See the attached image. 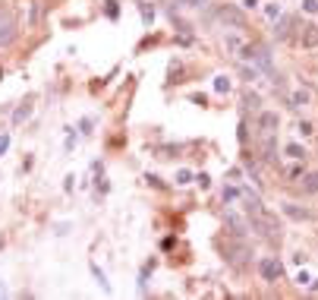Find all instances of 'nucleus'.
I'll use <instances>...</instances> for the list:
<instances>
[{"mask_svg": "<svg viewBox=\"0 0 318 300\" xmlns=\"http://www.w3.org/2000/svg\"><path fill=\"white\" fill-rule=\"evenodd\" d=\"M252 228L262 231L268 240H280V225H277V218H274L271 212H262L259 218H252Z\"/></svg>", "mask_w": 318, "mask_h": 300, "instance_id": "f257e3e1", "label": "nucleus"}, {"mask_svg": "<svg viewBox=\"0 0 318 300\" xmlns=\"http://www.w3.org/2000/svg\"><path fill=\"white\" fill-rule=\"evenodd\" d=\"M16 41V19L10 10H0V48L13 45Z\"/></svg>", "mask_w": 318, "mask_h": 300, "instance_id": "f03ea898", "label": "nucleus"}, {"mask_svg": "<svg viewBox=\"0 0 318 300\" xmlns=\"http://www.w3.org/2000/svg\"><path fill=\"white\" fill-rule=\"evenodd\" d=\"M259 272H262L265 281H280V275H283V262L277 259V256H265V259L259 262Z\"/></svg>", "mask_w": 318, "mask_h": 300, "instance_id": "7ed1b4c3", "label": "nucleus"}, {"mask_svg": "<svg viewBox=\"0 0 318 300\" xmlns=\"http://www.w3.org/2000/svg\"><path fill=\"white\" fill-rule=\"evenodd\" d=\"M243 256H249V246L243 243V240H230L227 243V259L239 269V265H243Z\"/></svg>", "mask_w": 318, "mask_h": 300, "instance_id": "20e7f679", "label": "nucleus"}, {"mask_svg": "<svg viewBox=\"0 0 318 300\" xmlns=\"http://www.w3.org/2000/svg\"><path fill=\"white\" fill-rule=\"evenodd\" d=\"M277 126H280L277 111H262L259 114V130L262 133H277Z\"/></svg>", "mask_w": 318, "mask_h": 300, "instance_id": "39448f33", "label": "nucleus"}, {"mask_svg": "<svg viewBox=\"0 0 318 300\" xmlns=\"http://www.w3.org/2000/svg\"><path fill=\"white\" fill-rule=\"evenodd\" d=\"M224 45H227V51H230L233 57H243V51H246V41H243L239 32H227V35H224Z\"/></svg>", "mask_w": 318, "mask_h": 300, "instance_id": "423d86ee", "label": "nucleus"}, {"mask_svg": "<svg viewBox=\"0 0 318 300\" xmlns=\"http://www.w3.org/2000/svg\"><path fill=\"white\" fill-rule=\"evenodd\" d=\"M283 215L293 218V221H309V218H312V212H309V209H299L296 202H283Z\"/></svg>", "mask_w": 318, "mask_h": 300, "instance_id": "0eeeda50", "label": "nucleus"}, {"mask_svg": "<svg viewBox=\"0 0 318 300\" xmlns=\"http://www.w3.org/2000/svg\"><path fill=\"white\" fill-rule=\"evenodd\" d=\"M221 22L233 25V29H243V13H239L236 6H224V10H221Z\"/></svg>", "mask_w": 318, "mask_h": 300, "instance_id": "6e6552de", "label": "nucleus"}, {"mask_svg": "<svg viewBox=\"0 0 318 300\" xmlns=\"http://www.w3.org/2000/svg\"><path fill=\"white\" fill-rule=\"evenodd\" d=\"M227 228H230V234H233V237H243L246 231H249V228H246V221L239 218L236 212H227Z\"/></svg>", "mask_w": 318, "mask_h": 300, "instance_id": "1a4fd4ad", "label": "nucleus"}, {"mask_svg": "<svg viewBox=\"0 0 318 300\" xmlns=\"http://www.w3.org/2000/svg\"><path fill=\"white\" fill-rule=\"evenodd\" d=\"M299 186H303V193H318V171H309Z\"/></svg>", "mask_w": 318, "mask_h": 300, "instance_id": "9d476101", "label": "nucleus"}, {"mask_svg": "<svg viewBox=\"0 0 318 300\" xmlns=\"http://www.w3.org/2000/svg\"><path fill=\"white\" fill-rule=\"evenodd\" d=\"M283 152H287V158H293V161H303L306 158V149L299 142H287V145H283Z\"/></svg>", "mask_w": 318, "mask_h": 300, "instance_id": "9b49d317", "label": "nucleus"}, {"mask_svg": "<svg viewBox=\"0 0 318 300\" xmlns=\"http://www.w3.org/2000/svg\"><path fill=\"white\" fill-rule=\"evenodd\" d=\"M303 29H306L303 32V45L306 48H315L318 45V25H303Z\"/></svg>", "mask_w": 318, "mask_h": 300, "instance_id": "f8f14e48", "label": "nucleus"}, {"mask_svg": "<svg viewBox=\"0 0 318 300\" xmlns=\"http://www.w3.org/2000/svg\"><path fill=\"white\" fill-rule=\"evenodd\" d=\"M309 105V92L306 89H296L293 95H290V108H306Z\"/></svg>", "mask_w": 318, "mask_h": 300, "instance_id": "ddd939ff", "label": "nucleus"}, {"mask_svg": "<svg viewBox=\"0 0 318 300\" xmlns=\"http://www.w3.org/2000/svg\"><path fill=\"white\" fill-rule=\"evenodd\" d=\"M32 117V105L25 101V105H19L16 108V114H13V123H22V120H29Z\"/></svg>", "mask_w": 318, "mask_h": 300, "instance_id": "4468645a", "label": "nucleus"}, {"mask_svg": "<svg viewBox=\"0 0 318 300\" xmlns=\"http://www.w3.org/2000/svg\"><path fill=\"white\" fill-rule=\"evenodd\" d=\"M139 13H142V22H145V25L154 22V10H151L148 3H145V0H139Z\"/></svg>", "mask_w": 318, "mask_h": 300, "instance_id": "2eb2a0df", "label": "nucleus"}, {"mask_svg": "<svg viewBox=\"0 0 318 300\" xmlns=\"http://www.w3.org/2000/svg\"><path fill=\"white\" fill-rule=\"evenodd\" d=\"M91 275L98 278V285H101V288H104L107 294H110V281H107V275H104V272H101V269H98V265H94V262H91Z\"/></svg>", "mask_w": 318, "mask_h": 300, "instance_id": "dca6fc26", "label": "nucleus"}, {"mask_svg": "<svg viewBox=\"0 0 318 300\" xmlns=\"http://www.w3.org/2000/svg\"><path fill=\"white\" fill-rule=\"evenodd\" d=\"M214 92H221V95H224V92H230V79H227L224 73L214 76Z\"/></svg>", "mask_w": 318, "mask_h": 300, "instance_id": "f3484780", "label": "nucleus"}, {"mask_svg": "<svg viewBox=\"0 0 318 300\" xmlns=\"http://www.w3.org/2000/svg\"><path fill=\"white\" fill-rule=\"evenodd\" d=\"M192 180H195V174L189 168H180L177 171V183H192Z\"/></svg>", "mask_w": 318, "mask_h": 300, "instance_id": "a211bd4d", "label": "nucleus"}, {"mask_svg": "<svg viewBox=\"0 0 318 300\" xmlns=\"http://www.w3.org/2000/svg\"><path fill=\"white\" fill-rule=\"evenodd\" d=\"M296 285H299V288H309V285H312V275H309L306 269H299V272H296Z\"/></svg>", "mask_w": 318, "mask_h": 300, "instance_id": "6ab92c4d", "label": "nucleus"}, {"mask_svg": "<svg viewBox=\"0 0 318 300\" xmlns=\"http://www.w3.org/2000/svg\"><path fill=\"white\" fill-rule=\"evenodd\" d=\"M265 16H268L271 22H277V16H280V6H277V3H268V6H265Z\"/></svg>", "mask_w": 318, "mask_h": 300, "instance_id": "aec40b11", "label": "nucleus"}, {"mask_svg": "<svg viewBox=\"0 0 318 300\" xmlns=\"http://www.w3.org/2000/svg\"><path fill=\"white\" fill-rule=\"evenodd\" d=\"M239 190H233V186H224V202H233V199H239Z\"/></svg>", "mask_w": 318, "mask_h": 300, "instance_id": "412c9836", "label": "nucleus"}, {"mask_svg": "<svg viewBox=\"0 0 318 300\" xmlns=\"http://www.w3.org/2000/svg\"><path fill=\"white\" fill-rule=\"evenodd\" d=\"M107 16H110V19H117V16H120V6H117V0H107Z\"/></svg>", "mask_w": 318, "mask_h": 300, "instance_id": "4be33fe9", "label": "nucleus"}, {"mask_svg": "<svg viewBox=\"0 0 318 300\" xmlns=\"http://www.w3.org/2000/svg\"><path fill=\"white\" fill-rule=\"evenodd\" d=\"M195 183H199L202 190H208V186H211V177H208V174H199V177H195Z\"/></svg>", "mask_w": 318, "mask_h": 300, "instance_id": "5701e85b", "label": "nucleus"}, {"mask_svg": "<svg viewBox=\"0 0 318 300\" xmlns=\"http://www.w3.org/2000/svg\"><path fill=\"white\" fill-rule=\"evenodd\" d=\"M303 10L306 13H318V0H303Z\"/></svg>", "mask_w": 318, "mask_h": 300, "instance_id": "b1692460", "label": "nucleus"}, {"mask_svg": "<svg viewBox=\"0 0 318 300\" xmlns=\"http://www.w3.org/2000/svg\"><path fill=\"white\" fill-rule=\"evenodd\" d=\"M180 3H183V6H205L208 0H180Z\"/></svg>", "mask_w": 318, "mask_h": 300, "instance_id": "393cba45", "label": "nucleus"}, {"mask_svg": "<svg viewBox=\"0 0 318 300\" xmlns=\"http://www.w3.org/2000/svg\"><path fill=\"white\" fill-rule=\"evenodd\" d=\"M6 149H10V136H0V155H3Z\"/></svg>", "mask_w": 318, "mask_h": 300, "instance_id": "a878e982", "label": "nucleus"}, {"mask_svg": "<svg viewBox=\"0 0 318 300\" xmlns=\"http://www.w3.org/2000/svg\"><path fill=\"white\" fill-rule=\"evenodd\" d=\"M299 133L309 136V133H312V123H306V120H303V123H299Z\"/></svg>", "mask_w": 318, "mask_h": 300, "instance_id": "bb28decb", "label": "nucleus"}, {"mask_svg": "<svg viewBox=\"0 0 318 300\" xmlns=\"http://www.w3.org/2000/svg\"><path fill=\"white\" fill-rule=\"evenodd\" d=\"M145 180H148L151 186H164V183H161V177H154V174H148V177H145Z\"/></svg>", "mask_w": 318, "mask_h": 300, "instance_id": "cd10ccee", "label": "nucleus"}, {"mask_svg": "<svg viewBox=\"0 0 318 300\" xmlns=\"http://www.w3.org/2000/svg\"><path fill=\"white\" fill-rule=\"evenodd\" d=\"M243 6H246V10H255V6H259V0H243Z\"/></svg>", "mask_w": 318, "mask_h": 300, "instance_id": "c85d7f7f", "label": "nucleus"}, {"mask_svg": "<svg viewBox=\"0 0 318 300\" xmlns=\"http://www.w3.org/2000/svg\"><path fill=\"white\" fill-rule=\"evenodd\" d=\"M0 297H3V285H0Z\"/></svg>", "mask_w": 318, "mask_h": 300, "instance_id": "c756f323", "label": "nucleus"}, {"mask_svg": "<svg viewBox=\"0 0 318 300\" xmlns=\"http://www.w3.org/2000/svg\"><path fill=\"white\" fill-rule=\"evenodd\" d=\"M0 3H3V0H0Z\"/></svg>", "mask_w": 318, "mask_h": 300, "instance_id": "7c9ffc66", "label": "nucleus"}]
</instances>
